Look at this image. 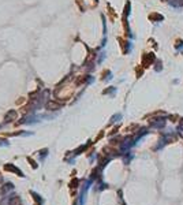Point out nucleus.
Wrapping results in <instances>:
<instances>
[{
  "label": "nucleus",
  "mask_w": 183,
  "mask_h": 205,
  "mask_svg": "<svg viewBox=\"0 0 183 205\" xmlns=\"http://www.w3.org/2000/svg\"><path fill=\"white\" fill-rule=\"evenodd\" d=\"M153 59H155L153 54H149V56H148V55H145V56H144V64H145V67H146V64H150V63H152Z\"/></svg>",
  "instance_id": "obj_1"
},
{
  "label": "nucleus",
  "mask_w": 183,
  "mask_h": 205,
  "mask_svg": "<svg viewBox=\"0 0 183 205\" xmlns=\"http://www.w3.org/2000/svg\"><path fill=\"white\" fill-rule=\"evenodd\" d=\"M0 182H2V175H0Z\"/></svg>",
  "instance_id": "obj_4"
},
{
  "label": "nucleus",
  "mask_w": 183,
  "mask_h": 205,
  "mask_svg": "<svg viewBox=\"0 0 183 205\" xmlns=\"http://www.w3.org/2000/svg\"><path fill=\"white\" fill-rule=\"evenodd\" d=\"M36 205H37V204H36Z\"/></svg>",
  "instance_id": "obj_5"
},
{
  "label": "nucleus",
  "mask_w": 183,
  "mask_h": 205,
  "mask_svg": "<svg viewBox=\"0 0 183 205\" xmlns=\"http://www.w3.org/2000/svg\"><path fill=\"white\" fill-rule=\"evenodd\" d=\"M10 205H21V198L17 197V196H15V197H13L10 200Z\"/></svg>",
  "instance_id": "obj_3"
},
{
  "label": "nucleus",
  "mask_w": 183,
  "mask_h": 205,
  "mask_svg": "<svg viewBox=\"0 0 183 205\" xmlns=\"http://www.w3.org/2000/svg\"><path fill=\"white\" fill-rule=\"evenodd\" d=\"M4 170H7V171H13V172H18V174H19V177H22V172H21L18 168H15V167H11V166H6V167H4Z\"/></svg>",
  "instance_id": "obj_2"
}]
</instances>
